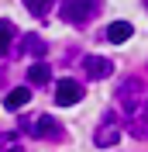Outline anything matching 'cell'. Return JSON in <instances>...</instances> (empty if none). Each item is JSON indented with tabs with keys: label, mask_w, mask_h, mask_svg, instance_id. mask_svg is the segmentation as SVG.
Instances as JSON below:
<instances>
[{
	"label": "cell",
	"mask_w": 148,
	"mask_h": 152,
	"mask_svg": "<svg viewBox=\"0 0 148 152\" xmlns=\"http://www.w3.org/2000/svg\"><path fill=\"white\" fill-rule=\"evenodd\" d=\"M24 4H28V10L35 14V18H45L48 10H52V4H55V0H24Z\"/></svg>",
	"instance_id": "8fae6325"
},
{
	"label": "cell",
	"mask_w": 148,
	"mask_h": 152,
	"mask_svg": "<svg viewBox=\"0 0 148 152\" xmlns=\"http://www.w3.org/2000/svg\"><path fill=\"white\" fill-rule=\"evenodd\" d=\"M28 100H31V90H28V86H14V90L7 94V100H4V104H7V111H21Z\"/></svg>",
	"instance_id": "8992f818"
},
{
	"label": "cell",
	"mask_w": 148,
	"mask_h": 152,
	"mask_svg": "<svg viewBox=\"0 0 148 152\" xmlns=\"http://www.w3.org/2000/svg\"><path fill=\"white\" fill-rule=\"evenodd\" d=\"M96 0H62V7H59V14H62V21H69V24H86V21L96 14Z\"/></svg>",
	"instance_id": "6da1fadb"
},
{
	"label": "cell",
	"mask_w": 148,
	"mask_h": 152,
	"mask_svg": "<svg viewBox=\"0 0 148 152\" xmlns=\"http://www.w3.org/2000/svg\"><path fill=\"white\" fill-rule=\"evenodd\" d=\"M117 138H120L117 118H114V114H107V118H103V128H96V135H93V142H96V145H114Z\"/></svg>",
	"instance_id": "5b68a950"
},
{
	"label": "cell",
	"mask_w": 148,
	"mask_h": 152,
	"mask_svg": "<svg viewBox=\"0 0 148 152\" xmlns=\"http://www.w3.org/2000/svg\"><path fill=\"white\" fill-rule=\"evenodd\" d=\"M131 31H134V28H131L128 21H114L110 28H107V38H110V42H128Z\"/></svg>",
	"instance_id": "52a82bcc"
},
{
	"label": "cell",
	"mask_w": 148,
	"mask_h": 152,
	"mask_svg": "<svg viewBox=\"0 0 148 152\" xmlns=\"http://www.w3.org/2000/svg\"><path fill=\"white\" fill-rule=\"evenodd\" d=\"M79 100H83V83H76V80H59V86H55V104L73 107V104H79Z\"/></svg>",
	"instance_id": "7a4b0ae2"
},
{
	"label": "cell",
	"mask_w": 148,
	"mask_h": 152,
	"mask_svg": "<svg viewBox=\"0 0 148 152\" xmlns=\"http://www.w3.org/2000/svg\"><path fill=\"white\" fill-rule=\"evenodd\" d=\"M24 52H31V56H45V42L38 35H24Z\"/></svg>",
	"instance_id": "7c38bea8"
},
{
	"label": "cell",
	"mask_w": 148,
	"mask_h": 152,
	"mask_svg": "<svg viewBox=\"0 0 148 152\" xmlns=\"http://www.w3.org/2000/svg\"><path fill=\"white\" fill-rule=\"evenodd\" d=\"M10 38H14V24L10 21H0V56L10 48Z\"/></svg>",
	"instance_id": "30bf717a"
},
{
	"label": "cell",
	"mask_w": 148,
	"mask_h": 152,
	"mask_svg": "<svg viewBox=\"0 0 148 152\" xmlns=\"http://www.w3.org/2000/svg\"><path fill=\"white\" fill-rule=\"evenodd\" d=\"M0 152H24L17 132H4V135H0Z\"/></svg>",
	"instance_id": "9c48e42d"
},
{
	"label": "cell",
	"mask_w": 148,
	"mask_h": 152,
	"mask_svg": "<svg viewBox=\"0 0 148 152\" xmlns=\"http://www.w3.org/2000/svg\"><path fill=\"white\" fill-rule=\"evenodd\" d=\"M31 135L59 142V138H62V124H59L55 118H48V114H41V118H35V124H31Z\"/></svg>",
	"instance_id": "3957f363"
},
{
	"label": "cell",
	"mask_w": 148,
	"mask_h": 152,
	"mask_svg": "<svg viewBox=\"0 0 148 152\" xmlns=\"http://www.w3.org/2000/svg\"><path fill=\"white\" fill-rule=\"evenodd\" d=\"M28 80H31V83H38V86H45L48 80H52V69H48L45 62H35V66L28 69Z\"/></svg>",
	"instance_id": "ba28073f"
},
{
	"label": "cell",
	"mask_w": 148,
	"mask_h": 152,
	"mask_svg": "<svg viewBox=\"0 0 148 152\" xmlns=\"http://www.w3.org/2000/svg\"><path fill=\"white\" fill-rule=\"evenodd\" d=\"M83 69L90 73V80H107V76L114 73V62L103 56H86L83 59Z\"/></svg>",
	"instance_id": "277c9868"
}]
</instances>
